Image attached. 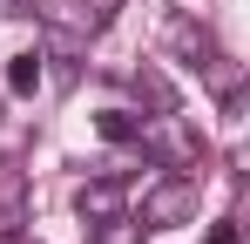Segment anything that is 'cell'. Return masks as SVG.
<instances>
[{
  "instance_id": "6da1fadb",
  "label": "cell",
  "mask_w": 250,
  "mask_h": 244,
  "mask_svg": "<svg viewBox=\"0 0 250 244\" xmlns=\"http://www.w3.org/2000/svg\"><path fill=\"white\" fill-rule=\"evenodd\" d=\"M135 143L163 163V170H196V163H203V136L183 122V109H156V116H142V122H135Z\"/></svg>"
},
{
  "instance_id": "7a4b0ae2",
  "label": "cell",
  "mask_w": 250,
  "mask_h": 244,
  "mask_svg": "<svg viewBox=\"0 0 250 244\" xmlns=\"http://www.w3.org/2000/svg\"><path fill=\"white\" fill-rule=\"evenodd\" d=\"M189 217H196V176L189 170H169L163 183H149L142 210H135L142 231H169V224H189Z\"/></svg>"
},
{
  "instance_id": "3957f363",
  "label": "cell",
  "mask_w": 250,
  "mask_h": 244,
  "mask_svg": "<svg viewBox=\"0 0 250 244\" xmlns=\"http://www.w3.org/2000/svg\"><path fill=\"white\" fill-rule=\"evenodd\" d=\"M169 48L183 54V68H209V61H223V54H216V34H209L203 21H189V14H169Z\"/></svg>"
},
{
  "instance_id": "277c9868",
  "label": "cell",
  "mask_w": 250,
  "mask_h": 244,
  "mask_svg": "<svg viewBox=\"0 0 250 244\" xmlns=\"http://www.w3.org/2000/svg\"><path fill=\"white\" fill-rule=\"evenodd\" d=\"M75 210H82L88 224H102V217H122V210H128V183L108 170V176H95V183H82V190H75Z\"/></svg>"
},
{
  "instance_id": "5b68a950",
  "label": "cell",
  "mask_w": 250,
  "mask_h": 244,
  "mask_svg": "<svg viewBox=\"0 0 250 244\" xmlns=\"http://www.w3.org/2000/svg\"><path fill=\"white\" fill-rule=\"evenodd\" d=\"M21 224H27V170L0 163V238H14Z\"/></svg>"
},
{
  "instance_id": "8992f818",
  "label": "cell",
  "mask_w": 250,
  "mask_h": 244,
  "mask_svg": "<svg viewBox=\"0 0 250 244\" xmlns=\"http://www.w3.org/2000/svg\"><path fill=\"white\" fill-rule=\"evenodd\" d=\"M128 88H135V95H142L149 109H176V88H169V75H163V68H149V61H142V68L128 75Z\"/></svg>"
},
{
  "instance_id": "52a82bcc",
  "label": "cell",
  "mask_w": 250,
  "mask_h": 244,
  "mask_svg": "<svg viewBox=\"0 0 250 244\" xmlns=\"http://www.w3.org/2000/svg\"><path fill=\"white\" fill-rule=\"evenodd\" d=\"M41 48H27V54H14V61H7V95H34V88H41Z\"/></svg>"
},
{
  "instance_id": "ba28073f",
  "label": "cell",
  "mask_w": 250,
  "mask_h": 244,
  "mask_svg": "<svg viewBox=\"0 0 250 244\" xmlns=\"http://www.w3.org/2000/svg\"><path fill=\"white\" fill-rule=\"evenodd\" d=\"M82 41H88V34H75V27H47V48H41V61H54L61 75H75V54H82Z\"/></svg>"
},
{
  "instance_id": "9c48e42d",
  "label": "cell",
  "mask_w": 250,
  "mask_h": 244,
  "mask_svg": "<svg viewBox=\"0 0 250 244\" xmlns=\"http://www.w3.org/2000/svg\"><path fill=\"white\" fill-rule=\"evenodd\" d=\"M115 7H122V0H75V21H68V27H75V34H102V27L115 21Z\"/></svg>"
},
{
  "instance_id": "30bf717a",
  "label": "cell",
  "mask_w": 250,
  "mask_h": 244,
  "mask_svg": "<svg viewBox=\"0 0 250 244\" xmlns=\"http://www.w3.org/2000/svg\"><path fill=\"white\" fill-rule=\"evenodd\" d=\"M88 244H142V224H135V210H122V217H102Z\"/></svg>"
},
{
  "instance_id": "8fae6325",
  "label": "cell",
  "mask_w": 250,
  "mask_h": 244,
  "mask_svg": "<svg viewBox=\"0 0 250 244\" xmlns=\"http://www.w3.org/2000/svg\"><path fill=\"white\" fill-rule=\"evenodd\" d=\"M135 122L142 116H128V109H102V116H95V136H102V143H135Z\"/></svg>"
},
{
  "instance_id": "7c38bea8",
  "label": "cell",
  "mask_w": 250,
  "mask_h": 244,
  "mask_svg": "<svg viewBox=\"0 0 250 244\" xmlns=\"http://www.w3.org/2000/svg\"><path fill=\"white\" fill-rule=\"evenodd\" d=\"M209 244H244V231H237V217H223V224L209 231Z\"/></svg>"
}]
</instances>
